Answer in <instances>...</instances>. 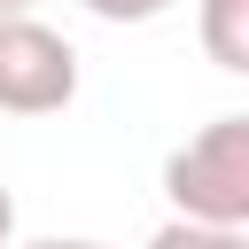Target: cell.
Listing matches in <instances>:
<instances>
[{"mask_svg": "<svg viewBox=\"0 0 249 249\" xmlns=\"http://www.w3.org/2000/svg\"><path fill=\"white\" fill-rule=\"evenodd\" d=\"M78 101V47L39 16H0V117H54Z\"/></svg>", "mask_w": 249, "mask_h": 249, "instance_id": "cell-2", "label": "cell"}, {"mask_svg": "<svg viewBox=\"0 0 249 249\" xmlns=\"http://www.w3.org/2000/svg\"><path fill=\"white\" fill-rule=\"evenodd\" d=\"M148 249H249V233H226V226H187V218H163Z\"/></svg>", "mask_w": 249, "mask_h": 249, "instance_id": "cell-4", "label": "cell"}, {"mask_svg": "<svg viewBox=\"0 0 249 249\" xmlns=\"http://www.w3.org/2000/svg\"><path fill=\"white\" fill-rule=\"evenodd\" d=\"M0 16H31V0H0Z\"/></svg>", "mask_w": 249, "mask_h": 249, "instance_id": "cell-8", "label": "cell"}, {"mask_svg": "<svg viewBox=\"0 0 249 249\" xmlns=\"http://www.w3.org/2000/svg\"><path fill=\"white\" fill-rule=\"evenodd\" d=\"M8 241H16V195L0 187V249H8Z\"/></svg>", "mask_w": 249, "mask_h": 249, "instance_id": "cell-6", "label": "cell"}, {"mask_svg": "<svg viewBox=\"0 0 249 249\" xmlns=\"http://www.w3.org/2000/svg\"><path fill=\"white\" fill-rule=\"evenodd\" d=\"M31 249H101V241H31Z\"/></svg>", "mask_w": 249, "mask_h": 249, "instance_id": "cell-7", "label": "cell"}, {"mask_svg": "<svg viewBox=\"0 0 249 249\" xmlns=\"http://www.w3.org/2000/svg\"><path fill=\"white\" fill-rule=\"evenodd\" d=\"M163 195L187 226L249 233V117H210L195 140H179L163 156Z\"/></svg>", "mask_w": 249, "mask_h": 249, "instance_id": "cell-1", "label": "cell"}, {"mask_svg": "<svg viewBox=\"0 0 249 249\" xmlns=\"http://www.w3.org/2000/svg\"><path fill=\"white\" fill-rule=\"evenodd\" d=\"M86 16H101V23H156L163 8H179V0H78Z\"/></svg>", "mask_w": 249, "mask_h": 249, "instance_id": "cell-5", "label": "cell"}, {"mask_svg": "<svg viewBox=\"0 0 249 249\" xmlns=\"http://www.w3.org/2000/svg\"><path fill=\"white\" fill-rule=\"evenodd\" d=\"M202 54L218 70H249V0H202Z\"/></svg>", "mask_w": 249, "mask_h": 249, "instance_id": "cell-3", "label": "cell"}]
</instances>
